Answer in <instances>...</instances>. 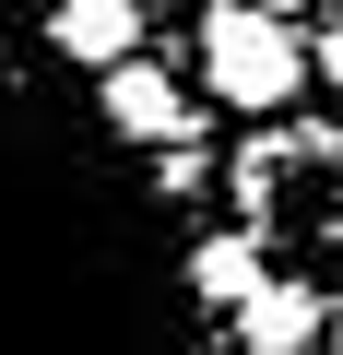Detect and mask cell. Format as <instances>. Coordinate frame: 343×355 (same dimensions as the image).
Masks as SVG:
<instances>
[{"instance_id": "1", "label": "cell", "mask_w": 343, "mask_h": 355, "mask_svg": "<svg viewBox=\"0 0 343 355\" xmlns=\"http://www.w3.org/2000/svg\"><path fill=\"white\" fill-rule=\"evenodd\" d=\"M249 225H343V142L331 130H261L237 154Z\"/></svg>"}, {"instance_id": "2", "label": "cell", "mask_w": 343, "mask_h": 355, "mask_svg": "<svg viewBox=\"0 0 343 355\" xmlns=\"http://www.w3.org/2000/svg\"><path fill=\"white\" fill-rule=\"evenodd\" d=\"M202 71H213L225 107H284L296 71H308V48H296V24L272 0H213L202 12Z\"/></svg>"}, {"instance_id": "3", "label": "cell", "mask_w": 343, "mask_h": 355, "mask_svg": "<svg viewBox=\"0 0 343 355\" xmlns=\"http://www.w3.org/2000/svg\"><path fill=\"white\" fill-rule=\"evenodd\" d=\"M107 119H118L130 142H178V130H190V95L130 48V60H107Z\"/></svg>"}, {"instance_id": "4", "label": "cell", "mask_w": 343, "mask_h": 355, "mask_svg": "<svg viewBox=\"0 0 343 355\" xmlns=\"http://www.w3.org/2000/svg\"><path fill=\"white\" fill-rule=\"evenodd\" d=\"M319 331H331V320H319L308 284H272V272H261V284L237 296V343H249V355H308Z\"/></svg>"}, {"instance_id": "5", "label": "cell", "mask_w": 343, "mask_h": 355, "mask_svg": "<svg viewBox=\"0 0 343 355\" xmlns=\"http://www.w3.org/2000/svg\"><path fill=\"white\" fill-rule=\"evenodd\" d=\"M48 24H60V48L83 71H107V60L142 48V0H48Z\"/></svg>"}, {"instance_id": "6", "label": "cell", "mask_w": 343, "mask_h": 355, "mask_svg": "<svg viewBox=\"0 0 343 355\" xmlns=\"http://www.w3.org/2000/svg\"><path fill=\"white\" fill-rule=\"evenodd\" d=\"M190 284H202V308H237L261 284V237H202L190 249Z\"/></svg>"}, {"instance_id": "7", "label": "cell", "mask_w": 343, "mask_h": 355, "mask_svg": "<svg viewBox=\"0 0 343 355\" xmlns=\"http://www.w3.org/2000/svg\"><path fill=\"white\" fill-rule=\"evenodd\" d=\"M319 71H331V83H343V24H331V36H319Z\"/></svg>"}, {"instance_id": "8", "label": "cell", "mask_w": 343, "mask_h": 355, "mask_svg": "<svg viewBox=\"0 0 343 355\" xmlns=\"http://www.w3.org/2000/svg\"><path fill=\"white\" fill-rule=\"evenodd\" d=\"M331 355H343V320H331Z\"/></svg>"}]
</instances>
